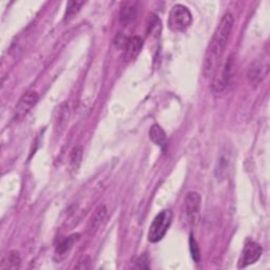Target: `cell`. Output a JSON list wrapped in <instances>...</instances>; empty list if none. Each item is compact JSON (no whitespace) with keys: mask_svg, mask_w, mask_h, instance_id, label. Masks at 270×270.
Returning a JSON list of instances; mask_svg holds the SVG:
<instances>
[{"mask_svg":"<svg viewBox=\"0 0 270 270\" xmlns=\"http://www.w3.org/2000/svg\"><path fill=\"white\" fill-rule=\"evenodd\" d=\"M133 268H140V269H146L149 268L148 258L146 256H142L136 260V264L134 265Z\"/></svg>","mask_w":270,"mask_h":270,"instance_id":"ffe728a7","label":"cell"},{"mask_svg":"<svg viewBox=\"0 0 270 270\" xmlns=\"http://www.w3.org/2000/svg\"><path fill=\"white\" fill-rule=\"evenodd\" d=\"M150 140L160 148L167 146V135L158 124H153L149 130Z\"/></svg>","mask_w":270,"mask_h":270,"instance_id":"4fadbf2b","label":"cell"},{"mask_svg":"<svg viewBox=\"0 0 270 270\" xmlns=\"http://www.w3.org/2000/svg\"><path fill=\"white\" fill-rule=\"evenodd\" d=\"M90 264H91V258L88 256H84L80 258V261H78V263H77V265H75V268L88 269V268H90Z\"/></svg>","mask_w":270,"mask_h":270,"instance_id":"d6986e66","label":"cell"},{"mask_svg":"<svg viewBox=\"0 0 270 270\" xmlns=\"http://www.w3.org/2000/svg\"><path fill=\"white\" fill-rule=\"evenodd\" d=\"M22 264V258L19 256L18 252H8L2 260V264H0V269L6 270V269H18L20 267Z\"/></svg>","mask_w":270,"mask_h":270,"instance_id":"8fae6325","label":"cell"},{"mask_svg":"<svg viewBox=\"0 0 270 270\" xmlns=\"http://www.w3.org/2000/svg\"><path fill=\"white\" fill-rule=\"evenodd\" d=\"M267 73H268V64H254L249 69L248 78L252 84H258L260 82L263 80Z\"/></svg>","mask_w":270,"mask_h":270,"instance_id":"7c38bea8","label":"cell"},{"mask_svg":"<svg viewBox=\"0 0 270 270\" xmlns=\"http://www.w3.org/2000/svg\"><path fill=\"white\" fill-rule=\"evenodd\" d=\"M234 18L232 14L226 13L222 17L218 26H216L212 40L207 48L206 55L202 64V74L205 77H210L216 70L222 55H223L228 44L229 38L234 30Z\"/></svg>","mask_w":270,"mask_h":270,"instance_id":"6da1fadb","label":"cell"},{"mask_svg":"<svg viewBox=\"0 0 270 270\" xmlns=\"http://www.w3.org/2000/svg\"><path fill=\"white\" fill-rule=\"evenodd\" d=\"M38 102V94L35 91H28L24 93L22 98L19 100L14 113V120H22L26 115L31 111V109Z\"/></svg>","mask_w":270,"mask_h":270,"instance_id":"8992f818","label":"cell"},{"mask_svg":"<svg viewBox=\"0 0 270 270\" xmlns=\"http://www.w3.org/2000/svg\"><path fill=\"white\" fill-rule=\"evenodd\" d=\"M171 210H162L153 220L148 232V240L151 243H158L165 236L172 222Z\"/></svg>","mask_w":270,"mask_h":270,"instance_id":"277c9868","label":"cell"},{"mask_svg":"<svg viewBox=\"0 0 270 270\" xmlns=\"http://www.w3.org/2000/svg\"><path fill=\"white\" fill-rule=\"evenodd\" d=\"M138 2H124L120 8V22L128 24L136 18Z\"/></svg>","mask_w":270,"mask_h":270,"instance_id":"9c48e42d","label":"cell"},{"mask_svg":"<svg viewBox=\"0 0 270 270\" xmlns=\"http://www.w3.org/2000/svg\"><path fill=\"white\" fill-rule=\"evenodd\" d=\"M189 245H190V252H191L192 258L194 260V262L200 263V248H198V245L196 243V238L192 236H190Z\"/></svg>","mask_w":270,"mask_h":270,"instance_id":"ac0fdd59","label":"cell"},{"mask_svg":"<svg viewBox=\"0 0 270 270\" xmlns=\"http://www.w3.org/2000/svg\"><path fill=\"white\" fill-rule=\"evenodd\" d=\"M106 216H107V209H106L104 205L100 206L95 210L88 226V230L91 234H94L95 231L100 228V226L102 224L104 220L106 218Z\"/></svg>","mask_w":270,"mask_h":270,"instance_id":"30bf717a","label":"cell"},{"mask_svg":"<svg viewBox=\"0 0 270 270\" xmlns=\"http://www.w3.org/2000/svg\"><path fill=\"white\" fill-rule=\"evenodd\" d=\"M82 158V148L80 146H76L71 150L70 153V164L73 169L80 167Z\"/></svg>","mask_w":270,"mask_h":270,"instance_id":"2e32d148","label":"cell"},{"mask_svg":"<svg viewBox=\"0 0 270 270\" xmlns=\"http://www.w3.org/2000/svg\"><path fill=\"white\" fill-rule=\"evenodd\" d=\"M234 78V58L230 55L222 70L220 76L216 77L214 82V89L216 92H222L226 90L232 84Z\"/></svg>","mask_w":270,"mask_h":270,"instance_id":"5b68a950","label":"cell"},{"mask_svg":"<svg viewBox=\"0 0 270 270\" xmlns=\"http://www.w3.org/2000/svg\"><path fill=\"white\" fill-rule=\"evenodd\" d=\"M200 196L196 191H190L184 200L182 208V220L188 226H196L200 218Z\"/></svg>","mask_w":270,"mask_h":270,"instance_id":"7a4b0ae2","label":"cell"},{"mask_svg":"<svg viewBox=\"0 0 270 270\" xmlns=\"http://www.w3.org/2000/svg\"><path fill=\"white\" fill-rule=\"evenodd\" d=\"M160 30H162V24L160 22V19L158 18V16L152 15L150 17V19H149V22H148V32H149V34L158 35Z\"/></svg>","mask_w":270,"mask_h":270,"instance_id":"e0dca14e","label":"cell"},{"mask_svg":"<svg viewBox=\"0 0 270 270\" xmlns=\"http://www.w3.org/2000/svg\"><path fill=\"white\" fill-rule=\"evenodd\" d=\"M262 252H263L262 247L258 243L248 242L243 249L242 256H240L238 262V266L240 268H244L252 264H254L258 260L261 258Z\"/></svg>","mask_w":270,"mask_h":270,"instance_id":"52a82bcc","label":"cell"},{"mask_svg":"<svg viewBox=\"0 0 270 270\" xmlns=\"http://www.w3.org/2000/svg\"><path fill=\"white\" fill-rule=\"evenodd\" d=\"M142 46L144 42L140 37L133 36L129 38L126 44H124V58H126V60H132L136 58L142 51Z\"/></svg>","mask_w":270,"mask_h":270,"instance_id":"ba28073f","label":"cell"},{"mask_svg":"<svg viewBox=\"0 0 270 270\" xmlns=\"http://www.w3.org/2000/svg\"><path fill=\"white\" fill-rule=\"evenodd\" d=\"M78 238H80V234H72L69 238L62 240V242L56 247V254L60 256H66L68 252H70L71 248L73 247V245L75 244V242Z\"/></svg>","mask_w":270,"mask_h":270,"instance_id":"5bb4252c","label":"cell"},{"mask_svg":"<svg viewBox=\"0 0 270 270\" xmlns=\"http://www.w3.org/2000/svg\"><path fill=\"white\" fill-rule=\"evenodd\" d=\"M84 2H69L66 4V10L64 14V20H69L80 12Z\"/></svg>","mask_w":270,"mask_h":270,"instance_id":"9a60e30c","label":"cell"},{"mask_svg":"<svg viewBox=\"0 0 270 270\" xmlns=\"http://www.w3.org/2000/svg\"><path fill=\"white\" fill-rule=\"evenodd\" d=\"M192 22V15L187 6L176 4L171 8L168 16V28L173 32L187 30Z\"/></svg>","mask_w":270,"mask_h":270,"instance_id":"3957f363","label":"cell"}]
</instances>
